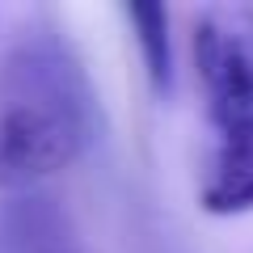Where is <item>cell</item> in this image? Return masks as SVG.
I'll use <instances>...</instances> for the list:
<instances>
[{
	"label": "cell",
	"instance_id": "obj_4",
	"mask_svg": "<svg viewBox=\"0 0 253 253\" xmlns=\"http://www.w3.org/2000/svg\"><path fill=\"white\" fill-rule=\"evenodd\" d=\"M126 17L135 26V38L144 46L148 81L156 93H169L173 84V55H169V13L161 4H126Z\"/></svg>",
	"mask_w": 253,
	"mask_h": 253
},
{
	"label": "cell",
	"instance_id": "obj_3",
	"mask_svg": "<svg viewBox=\"0 0 253 253\" xmlns=\"http://www.w3.org/2000/svg\"><path fill=\"white\" fill-rule=\"evenodd\" d=\"M199 199L211 215L253 211V139L219 144V156L211 165V177H207Z\"/></svg>",
	"mask_w": 253,
	"mask_h": 253
},
{
	"label": "cell",
	"instance_id": "obj_2",
	"mask_svg": "<svg viewBox=\"0 0 253 253\" xmlns=\"http://www.w3.org/2000/svg\"><path fill=\"white\" fill-rule=\"evenodd\" d=\"M194 63L207 84L219 139H253V46L232 26L207 17L194 30Z\"/></svg>",
	"mask_w": 253,
	"mask_h": 253
},
{
	"label": "cell",
	"instance_id": "obj_1",
	"mask_svg": "<svg viewBox=\"0 0 253 253\" xmlns=\"http://www.w3.org/2000/svg\"><path fill=\"white\" fill-rule=\"evenodd\" d=\"M97 135V97L72 46L34 34L0 63V190L68 169Z\"/></svg>",
	"mask_w": 253,
	"mask_h": 253
}]
</instances>
